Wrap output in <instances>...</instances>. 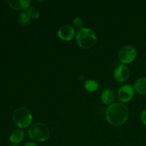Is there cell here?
Wrapping results in <instances>:
<instances>
[{
	"mask_svg": "<svg viewBox=\"0 0 146 146\" xmlns=\"http://www.w3.org/2000/svg\"><path fill=\"white\" fill-rule=\"evenodd\" d=\"M129 111L126 106L121 103H115L108 107L106 111V118L109 123L115 126L123 125L128 120Z\"/></svg>",
	"mask_w": 146,
	"mask_h": 146,
	"instance_id": "6da1fadb",
	"label": "cell"
},
{
	"mask_svg": "<svg viewBox=\"0 0 146 146\" xmlns=\"http://www.w3.org/2000/svg\"><path fill=\"white\" fill-rule=\"evenodd\" d=\"M77 44L83 48H89L94 46L97 41V37L93 30L88 28H82L78 31L76 36Z\"/></svg>",
	"mask_w": 146,
	"mask_h": 146,
	"instance_id": "7a4b0ae2",
	"label": "cell"
},
{
	"mask_svg": "<svg viewBox=\"0 0 146 146\" xmlns=\"http://www.w3.org/2000/svg\"><path fill=\"white\" fill-rule=\"evenodd\" d=\"M28 134L31 139L37 142H44L49 137L50 130L45 124L38 123L30 127Z\"/></svg>",
	"mask_w": 146,
	"mask_h": 146,
	"instance_id": "3957f363",
	"label": "cell"
},
{
	"mask_svg": "<svg viewBox=\"0 0 146 146\" xmlns=\"http://www.w3.org/2000/svg\"><path fill=\"white\" fill-rule=\"evenodd\" d=\"M33 116L31 111L25 107H20L13 114L14 123L20 128L28 127L32 122Z\"/></svg>",
	"mask_w": 146,
	"mask_h": 146,
	"instance_id": "277c9868",
	"label": "cell"
},
{
	"mask_svg": "<svg viewBox=\"0 0 146 146\" xmlns=\"http://www.w3.org/2000/svg\"><path fill=\"white\" fill-rule=\"evenodd\" d=\"M137 56V51L133 46H123L120 49L118 58L123 64H130L135 59Z\"/></svg>",
	"mask_w": 146,
	"mask_h": 146,
	"instance_id": "5b68a950",
	"label": "cell"
},
{
	"mask_svg": "<svg viewBox=\"0 0 146 146\" xmlns=\"http://www.w3.org/2000/svg\"><path fill=\"white\" fill-rule=\"evenodd\" d=\"M134 96V88L129 84L123 86L118 92V98L122 103H128L133 99Z\"/></svg>",
	"mask_w": 146,
	"mask_h": 146,
	"instance_id": "8992f818",
	"label": "cell"
},
{
	"mask_svg": "<svg viewBox=\"0 0 146 146\" xmlns=\"http://www.w3.org/2000/svg\"><path fill=\"white\" fill-rule=\"evenodd\" d=\"M130 76V71L126 66L120 65L116 67L114 71V77L118 83H123L128 79Z\"/></svg>",
	"mask_w": 146,
	"mask_h": 146,
	"instance_id": "52a82bcc",
	"label": "cell"
},
{
	"mask_svg": "<svg viewBox=\"0 0 146 146\" xmlns=\"http://www.w3.org/2000/svg\"><path fill=\"white\" fill-rule=\"evenodd\" d=\"M74 28L69 25L63 26L58 31V36L64 41H71L74 38Z\"/></svg>",
	"mask_w": 146,
	"mask_h": 146,
	"instance_id": "ba28073f",
	"label": "cell"
},
{
	"mask_svg": "<svg viewBox=\"0 0 146 146\" xmlns=\"http://www.w3.org/2000/svg\"><path fill=\"white\" fill-rule=\"evenodd\" d=\"M10 7L17 10L27 9L30 7V0H8L7 1Z\"/></svg>",
	"mask_w": 146,
	"mask_h": 146,
	"instance_id": "9c48e42d",
	"label": "cell"
},
{
	"mask_svg": "<svg viewBox=\"0 0 146 146\" xmlns=\"http://www.w3.org/2000/svg\"><path fill=\"white\" fill-rule=\"evenodd\" d=\"M134 91L139 94L145 95L146 94V77L140 78L135 81L134 84Z\"/></svg>",
	"mask_w": 146,
	"mask_h": 146,
	"instance_id": "30bf717a",
	"label": "cell"
},
{
	"mask_svg": "<svg viewBox=\"0 0 146 146\" xmlns=\"http://www.w3.org/2000/svg\"><path fill=\"white\" fill-rule=\"evenodd\" d=\"M114 93L111 89H106L101 94V101L106 105H111L114 101Z\"/></svg>",
	"mask_w": 146,
	"mask_h": 146,
	"instance_id": "8fae6325",
	"label": "cell"
},
{
	"mask_svg": "<svg viewBox=\"0 0 146 146\" xmlns=\"http://www.w3.org/2000/svg\"><path fill=\"white\" fill-rule=\"evenodd\" d=\"M24 137V132L22 130H15L9 135V141L14 144L21 142Z\"/></svg>",
	"mask_w": 146,
	"mask_h": 146,
	"instance_id": "7c38bea8",
	"label": "cell"
},
{
	"mask_svg": "<svg viewBox=\"0 0 146 146\" xmlns=\"http://www.w3.org/2000/svg\"><path fill=\"white\" fill-rule=\"evenodd\" d=\"M99 88L98 82L94 80H87L85 82V88L89 92H94Z\"/></svg>",
	"mask_w": 146,
	"mask_h": 146,
	"instance_id": "4fadbf2b",
	"label": "cell"
},
{
	"mask_svg": "<svg viewBox=\"0 0 146 146\" xmlns=\"http://www.w3.org/2000/svg\"><path fill=\"white\" fill-rule=\"evenodd\" d=\"M27 13L31 19H37L40 17L39 10L35 7H29L27 9Z\"/></svg>",
	"mask_w": 146,
	"mask_h": 146,
	"instance_id": "5bb4252c",
	"label": "cell"
},
{
	"mask_svg": "<svg viewBox=\"0 0 146 146\" xmlns=\"http://www.w3.org/2000/svg\"><path fill=\"white\" fill-rule=\"evenodd\" d=\"M31 19L30 18L28 14L26 12H21L19 14V22L21 25L23 26H27L31 23Z\"/></svg>",
	"mask_w": 146,
	"mask_h": 146,
	"instance_id": "9a60e30c",
	"label": "cell"
},
{
	"mask_svg": "<svg viewBox=\"0 0 146 146\" xmlns=\"http://www.w3.org/2000/svg\"><path fill=\"white\" fill-rule=\"evenodd\" d=\"M74 25L77 27V28H79L80 29L82 28H84V27H83L84 23H83L82 19H81V18H79V17H76V18L74 19Z\"/></svg>",
	"mask_w": 146,
	"mask_h": 146,
	"instance_id": "2e32d148",
	"label": "cell"
},
{
	"mask_svg": "<svg viewBox=\"0 0 146 146\" xmlns=\"http://www.w3.org/2000/svg\"><path fill=\"white\" fill-rule=\"evenodd\" d=\"M141 120L144 125H146V109L142 112L141 115Z\"/></svg>",
	"mask_w": 146,
	"mask_h": 146,
	"instance_id": "e0dca14e",
	"label": "cell"
},
{
	"mask_svg": "<svg viewBox=\"0 0 146 146\" xmlns=\"http://www.w3.org/2000/svg\"><path fill=\"white\" fill-rule=\"evenodd\" d=\"M24 146H37V145L36 143H35L34 142H28L26 143Z\"/></svg>",
	"mask_w": 146,
	"mask_h": 146,
	"instance_id": "ac0fdd59",
	"label": "cell"
},
{
	"mask_svg": "<svg viewBox=\"0 0 146 146\" xmlns=\"http://www.w3.org/2000/svg\"><path fill=\"white\" fill-rule=\"evenodd\" d=\"M8 146H19V145H17V144H12V145H8Z\"/></svg>",
	"mask_w": 146,
	"mask_h": 146,
	"instance_id": "d6986e66",
	"label": "cell"
}]
</instances>
